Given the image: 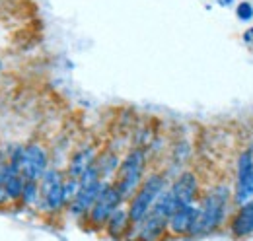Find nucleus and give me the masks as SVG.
<instances>
[{"mask_svg": "<svg viewBox=\"0 0 253 241\" xmlns=\"http://www.w3.org/2000/svg\"><path fill=\"white\" fill-rule=\"evenodd\" d=\"M162 189H164V179L160 175H152L142 183V187L134 193V197L130 201V208H128L130 224H140L144 220V216L152 208L154 201L160 197Z\"/></svg>", "mask_w": 253, "mask_h": 241, "instance_id": "f257e3e1", "label": "nucleus"}, {"mask_svg": "<svg viewBox=\"0 0 253 241\" xmlns=\"http://www.w3.org/2000/svg\"><path fill=\"white\" fill-rule=\"evenodd\" d=\"M142 169H144V154L140 150L130 152L121 163L119 175L115 181V189L119 191L121 199H128L130 195L136 193L138 183L142 179Z\"/></svg>", "mask_w": 253, "mask_h": 241, "instance_id": "f03ea898", "label": "nucleus"}, {"mask_svg": "<svg viewBox=\"0 0 253 241\" xmlns=\"http://www.w3.org/2000/svg\"><path fill=\"white\" fill-rule=\"evenodd\" d=\"M64 177L59 169H47L39 179V201L43 208L57 212L64 206Z\"/></svg>", "mask_w": 253, "mask_h": 241, "instance_id": "7ed1b4c3", "label": "nucleus"}, {"mask_svg": "<svg viewBox=\"0 0 253 241\" xmlns=\"http://www.w3.org/2000/svg\"><path fill=\"white\" fill-rule=\"evenodd\" d=\"M47 163H49V156H47V150L43 146L28 144V146L20 148L18 167L26 179L39 181L43 177V173L47 171Z\"/></svg>", "mask_w": 253, "mask_h": 241, "instance_id": "20e7f679", "label": "nucleus"}, {"mask_svg": "<svg viewBox=\"0 0 253 241\" xmlns=\"http://www.w3.org/2000/svg\"><path fill=\"white\" fill-rule=\"evenodd\" d=\"M224 201L226 197H220L218 193L214 195H209L203 202V208L197 214V220L193 224V230H191L189 236H199V234H207L211 230H214L222 220V214H224Z\"/></svg>", "mask_w": 253, "mask_h": 241, "instance_id": "39448f33", "label": "nucleus"}, {"mask_svg": "<svg viewBox=\"0 0 253 241\" xmlns=\"http://www.w3.org/2000/svg\"><path fill=\"white\" fill-rule=\"evenodd\" d=\"M121 201L123 199H121L119 191L115 189V185H101V191H99V195L95 199L94 206L90 208V220H92V224L103 226L109 220V216L119 208Z\"/></svg>", "mask_w": 253, "mask_h": 241, "instance_id": "423d86ee", "label": "nucleus"}, {"mask_svg": "<svg viewBox=\"0 0 253 241\" xmlns=\"http://www.w3.org/2000/svg\"><path fill=\"white\" fill-rule=\"evenodd\" d=\"M253 199V156L252 152H244L238 160V187H236V202L248 204Z\"/></svg>", "mask_w": 253, "mask_h": 241, "instance_id": "0eeeda50", "label": "nucleus"}, {"mask_svg": "<svg viewBox=\"0 0 253 241\" xmlns=\"http://www.w3.org/2000/svg\"><path fill=\"white\" fill-rule=\"evenodd\" d=\"M197 214H199V208H195L193 204L179 206L177 210L171 214V218L168 220V228H169L171 234H175V236L191 234L193 224H195V220H197Z\"/></svg>", "mask_w": 253, "mask_h": 241, "instance_id": "6e6552de", "label": "nucleus"}, {"mask_svg": "<svg viewBox=\"0 0 253 241\" xmlns=\"http://www.w3.org/2000/svg\"><path fill=\"white\" fill-rule=\"evenodd\" d=\"M101 185H103V183L97 181V183H92V185L80 187L78 195L70 201V212H72L74 216H80V214L90 212V208L94 206L95 199H97V195H99V191H101Z\"/></svg>", "mask_w": 253, "mask_h": 241, "instance_id": "1a4fd4ad", "label": "nucleus"}, {"mask_svg": "<svg viewBox=\"0 0 253 241\" xmlns=\"http://www.w3.org/2000/svg\"><path fill=\"white\" fill-rule=\"evenodd\" d=\"M171 195L177 201L179 206H187L195 201L197 195V177L193 173H183L179 175V179L173 183L171 187Z\"/></svg>", "mask_w": 253, "mask_h": 241, "instance_id": "9d476101", "label": "nucleus"}, {"mask_svg": "<svg viewBox=\"0 0 253 241\" xmlns=\"http://www.w3.org/2000/svg\"><path fill=\"white\" fill-rule=\"evenodd\" d=\"M140 240L142 241H156L160 240V236L166 232L168 228V220L160 218L158 214L148 210V214L144 216V220L140 222Z\"/></svg>", "mask_w": 253, "mask_h": 241, "instance_id": "9b49d317", "label": "nucleus"}, {"mask_svg": "<svg viewBox=\"0 0 253 241\" xmlns=\"http://www.w3.org/2000/svg\"><path fill=\"white\" fill-rule=\"evenodd\" d=\"M232 232L236 238H246L253 232V202L242 206V210L236 214L232 222Z\"/></svg>", "mask_w": 253, "mask_h": 241, "instance_id": "f8f14e48", "label": "nucleus"}, {"mask_svg": "<svg viewBox=\"0 0 253 241\" xmlns=\"http://www.w3.org/2000/svg\"><path fill=\"white\" fill-rule=\"evenodd\" d=\"M94 163V152L92 150H82L78 152L74 158H72V161H70V167H68V173H70V177H74V179H80L82 177V173L90 167Z\"/></svg>", "mask_w": 253, "mask_h": 241, "instance_id": "ddd939ff", "label": "nucleus"}, {"mask_svg": "<svg viewBox=\"0 0 253 241\" xmlns=\"http://www.w3.org/2000/svg\"><path fill=\"white\" fill-rule=\"evenodd\" d=\"M105 224H107V232H109L111 238H115V240L121 238V236L126 232V226L130 224V220H128V212L117 208V210L109 216V220H107Z\"/></svg>", "mask_w": 253, "mask_h": 241, "instance_id": "4468645a", "label": "nucleus"}, {"mask_svg": "<svg viewBox=\"0 0 253 241\" xmlns=\"http://www.w3.org/2000/svg\"><path fill=\"white\" fill-rule=\"evenodd\" d=\"M26 206H33L39 202V181L26 179L24 183V191H22V199H20Z\"/></svg>", "mask_w": 253, "mask_h": 241, "instance_id": "2eb2a0df", "label": "nucleus"}, {"mask_svg": "<svg viewBox=\"0 0 253 241\" xmlns=\"http://www.w3.org/2000/svg\"><path fill=\"white\" fill-rule=\"evenodd\" d=\"M24 183H26V177H24L22 173H18V175H14L12 179L4 185V189H6V193H8V199H10V201H20V199H22Z\"/></svg>", "mask_w": 253, "mask_h": 241, "instance_id": "dca6fc26", "label": "nucleus"}, {"mask_svg": "<svg viewBox=\"0 0 253 241\" xmlns=\"http://www.w3.org/2000/svg\"><path fill=\"white\" fill-rule=\"evenodd\" d=\"M78 191H80V181L74 179V177H70L68 181H64V187H63V193H64V204L66 202H70L76 195H78Z\"/></svg>", "mask_w": 253, "mask_h": 241, "instance_id": "f3484780", "label": "nucleus"}, {"mask_svg": "<svg viewBox=\"0 0 253 241\" xmlns=\"http://www.w3.org/2000/svg\"><path fill=\"white\" fill-rule=\"evenodd\" d=\"M252 16H253L252 4H248V2H242V4L238 6V18H240V20H250Z\"/></svg>", "mask_w": 253, "mask_h": 241, "instance_id": "a211bd4d", "label": "nucleus"}, {"mask_svg": "<svg viewBox=\"0 0 253 241\" xmlns=\"http://www.w3.org/2000/svg\"><path fill=\"white\" fill-rule=\"evenodd\" d=\"M8 202H10V199H8V193H6V189L0 185V208H2V206H6Z\"/></svg>", "mask_w": 253, "mask_h": 241, "instance_id": "6ab92c4d", "label": "nucleus"}, {"mask_svg": "<svg viewBox=\"0 0 253 241\" xmlns=\"http://www.w3.org/2000/svg\"><path fill=\"white\" fill-rule=\"evenodd\" d=\"M0 68H2V60H0Z\"/></svg>", "mask_w": 253, "mask_h": 241, "instance_id": "aec40b11", "label": "nucleus"}]
</instances>
